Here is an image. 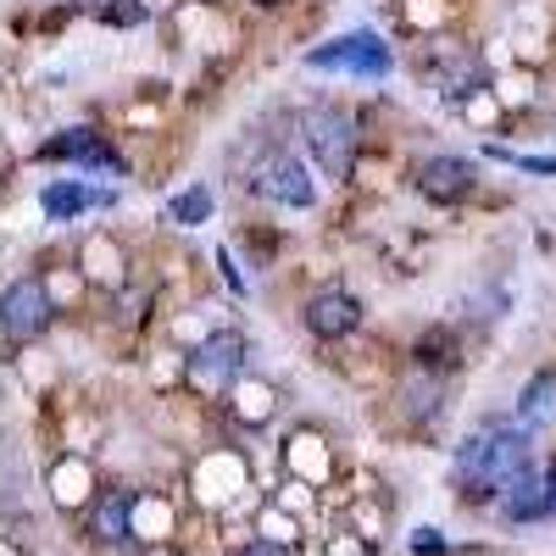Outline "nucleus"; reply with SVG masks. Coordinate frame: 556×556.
Masks as SVG:
<instances>
[{
  "label": "nucleus",
  "mask_w": 556,
  "mask_h": 556,
  "mask_svg": "<svg viewBox=\"0 0 556 556\" xmlns=\"http://www.w3.org/2000/svg\"><path fill=\"white\" fill-rule=\"evenodd\" d=\"M523 468H529V434H523V429L484 424L479 434H468V445L456 451V479H462V495H490V490H506Z\"/></svg>",
  "instance_id": "nucleus-1"
},
{
  "label": "nucleus",
  "mask_w": 556,
  "mask_h": 556,
  "mask_svg": "<svg viewBox=\"0 0 556 556\" xmlns=\"http://www.w3.org/2000/svg\"><path fill=\"white\" fill-rule=\"evenodd\" d=\"M301 134H306L317 167L329 173V178H345V173H351V162H356V123H351L340 106L306 112V117H301Z\"/></svg>",
  "instance_id": "nucleus-2"
},
{
  "label": "nucleus",
  "mask_w": 556,
  "mask_h": 556,
  "mask_svg": "<svg viewBox=\"0 0 556 556\" xmlns=\"http://www.w3.org/2000/svg\"><path fill=\"white\" fill-rule=\"evenodd\" d=\"M306 67L317 73H356V78H384L390 73V45L379 34H345L334 45H317L306 56Z\"/></svg>",
  "instance_id": "nucleus-3"
},
{
  "label": "nucleus",
  "mask_w": 556,
  "mask_h": 556,
  "mask_svg": "<svg viewBox=\"0 0 556 556\" xmlns=\"http://www.w3.org/2000/svg\"><path fill=\"white\" fill-rule=\"evenodd\" d=\"M45 323H51V301H45L39 278H17V285L0 295V329L12 340H34Z\"/></svg>",
  "instance_id": "nucleus-4"
},
{
  "label": "nucleus",
  "mask_w": 556,
  "mask_h": 556,
  "mask_svg": "<svg viewBox=\"0 0 556 556\" xmlns=\"http://www.w3.org/2000/svg\"><path fill=\"white\" fill-rule=\"evenodd\" d=\"M256 190L267 201H278V206H312V178H306V167L290 151H273L256 167Z\"/></svg>",
  "instance_id": "nucleus-5"
},
{
  "label": "nucleus",
  "mask_w": 556,
  "mask_h": 556,
  "mask_svg": "<svg viewBox=\"0 0 556 556\" xmlns=\"http://www.w3.org/2000/svg\"><path fill=\"white\" fill-rule=\"evenodd\" d=\"M356 323H362V306H356V295H345V290H317V295L306 301V329L323 334V340L351 334Z\"/></svg>",
  "instance_id": "nucleus-6"
},
{
  "label": "nucleus",
  "mask_w": 556,
  "mask_h": 556,
  "mask_svg": "<svg viewBox=\"0 0 556 556\" xmlns=\"http://www.w3.org/2000/svg\"><path fill=\"white\" fill-rule=\"evenodd\" d=\"M417 190H424L429 201H462L473 190V162L462 156H429L424 167H417Z\"/></svg>",
  "instance_id": "nucleus-7"
},
{
  "label": "nucleus",
  "mask_w": 556,
  "mask_h": 556,
  "mask_svg": "<svg viewBox=\"0 0 556 556\" xmlns=\"http://www.w3.org/2000/svg\"><path fill=\"white\" fill-rule=\"evenodd\" d=\"M240 356H245V340L240 334H212L195 351V374L201 379H235L240 374Z\"/></svg>",
  "instance_id": "nucleus-8"
},
{
  "label": "nucleus",
  "mask_w": 556,
  "mask_h": 556,
  "mask_svg": "<svg viewBox=\"0 0 556 556\" xmlns=\"http://www.w3.org/2000/svg\"><path fill=\"white\" fill-rule=\"evenodd\" d=\"M128 518H134V495L128 490H106L96 501V513H89V534L96 540H128Z\"/></svg>",
  "instance_id": "nucleus-9"
},
{
  "label": "nucleus",
  "mask_w": 556,
  "mask_h": 556,
  "mask_svg": "<svg viewBox=\"0 0 556 556\" xmlns=\"http://www.w3.org/2000/svg\"><path fill=\"white\" fill-rule=\"evenodd\" d=\"M506 518L513 523H529V518H545V479L534 473V468H523L513 484H506Z\"/></svg>",
  "instance_id": "nucleus-10"
},
{
  "label": "nucleus",
  "mask_w": 556,
  "mask_h": 556,
  "mask_svg": "<svg viewBox=\"0 0 556 556\" xmlns=\"http://www.w3.org/2000/svg\"><path fill=\"white\" fill-rule=\"evenodd\" d=\"M45 156H67V162H89V167H117V156H112L89 128H73V134L51 139V146H45Z\"/></svg>",
  "instance_id": "nucleus-11"
},
{
  "label": "nucleus",
  "mask_w": 556,
  "mask_h": 556,
  "mask_svg": "<svg viewBox=\"0 0 556 556\" xmlns=\"http://www.w3.org/2000/svg\"><path fill=\"white\" fill-rule=\"evenodd\" d=\"M551 412H556V374H534V379L523 384V395H518V417H523V429L545 424Z\"/></svg>",
  "instance_id": "nucleus-12"
},
{
  "label": "nucleus",
  "mask_w": 556,
  "mask_h": 556,
  "mask_svg": "<svg viewBox=\"0 0 556 556\" xmlns=\"http://www.w3.org/2000/svg\"><path fill=\"white\" fill-rule=\"evenodd\" d=\"M39 201H45V212H51V217H73V212L89 206V190H84V184H51Z\"/></svg>",
  "instance_id": "nucleus-13"
},
{
  "label": "nucleus",
  "mask_w": 556,
  "mask_h": 556,
  "mask_svg": "<svg viewBox=\"0 0 556 556\" xmlns=\"http://www.w3.org/2000/svg\"><path fill=\"white\" fill-rule=\"evenodd\" d=\"M173 217L178 223H206L212 217V195L201 190V184H195V190H184V195H173Z\"/></svg>",
  "instance_id": "nucleus-14"
},
{
  "label": "nucleus",
  "mask_w": 556,
  "mask_h": 556,
  "mask_svg": "<svg viewBox=\"0 0 556 556\" xmlns=\"http://www.w3.org/2000/svg\"><path fill=\"white\" fill-rule=\"evenodd\" d=\"M401 395H406V412H424V417H429V412L440 406V379H406Z\"/></svg>",
  "instance_id": "nucleus-15"
},
{
  "label": "nucleus",
  "mask_w": 556,
  "mask_h": 556,
  "mask_svg": "<svg viewBox=\"0 0 556 556\" xmlns=\"http://www.w3.org/2000/svg\"><path fill=\"white\" fill-rule=\"evenodd\" d=\"M101 17L117 23V28H134V23H146V7H139V0H106Z\"/></svg>",
  "instance_id": "nucleus-16"
},
{
  "label": "nucleus",
  "mask_w": 556,
  "mask_h": 556,
  "mask_svg": "<svg viewBox=\"0 0 556 556\" xmlns=\"http://www.w3.org/2000/svg\"><path fill=\"white\" fill-rule=\"evenodd\" d=\"M412 551H417V556H440V551H445L440 529H417V534H412Z\"/></svg>",
  "instance_id": "nucleus-17"
},
{
  "label": "nucleus",
  "mask_w": 556,
  "mask_h": 556,
  "mask_svg": "<svg viewBox=\"0 0 556 556\" xmlns=\"http://www.w3.org/2000/svg\"><path fill=\"white\" fill-rule=\"evenodd\" d=\"M495 156L518 162V167H529V173H556V156H513V151H495Z\"/></svg>",
  "instance_id": "nucleus-18"
},
{
  "label": "nucleus",
  "mask_w": 556,
  "mask_h": 556,
  "mask_svg": "<svg viewBox=\"0 0 556 556\" xmlns=\"http://www.w3.org/2000/svg\"><path fill=\"white\" fill-rule=\"evenodd\" d=\"M240 556H290V551H285V545H273V540H251Z\"/></svg>",
  "instance_id": "nucleus-19"
},
{
  "label": "nucleus",
  "mask_w": 556,
  "mask_h": 556,
  "mask_svg": "<svg viewBox=\"0 0 556 556\" xmlns=\"http://www.w3.org/2000/svg\"><path fill=\"white\" fill-rule=\"evenodd\" d=\"M545 518H556V468L545 473Z\"/></svg>",
  "instance_id": "nucleus-20"
}]
</instances>
